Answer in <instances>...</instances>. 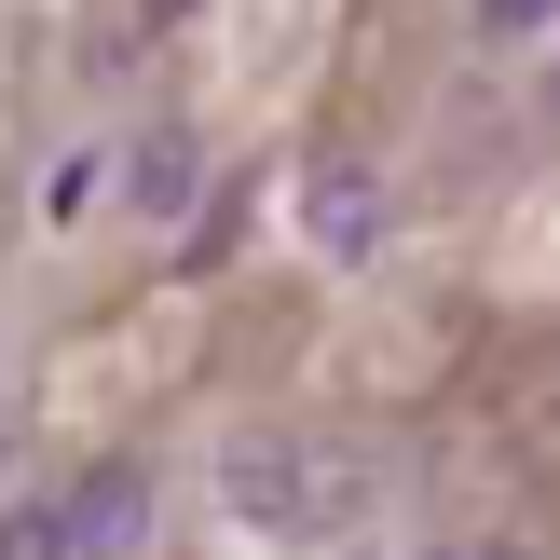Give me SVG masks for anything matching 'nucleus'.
Returning <instances> with one entry per match:
<instances>
[{
    "instance_id": "nucleus-8",
    "label": "nucleus",
    "mask_w": 560,
    "mask_h": 560,
    "mask_svg": "<svg viewBox=\"0 0 560 560\" xmlns=\"http://www.w3.org/2000/svg\"><path fill=\"white\" fill-rule=\"evenodd\" d=\"M137 14H151V27H191V14H206V0H137Z\"/></svg>"
},
{
    "instance_id": "nucleus-11",
    "label": "nucleus",
    "mask_w": 560,
    "mask_h": 560,
    "mask_svg": "<svg viewBox=\"0 0 560 560\" xmlns=\"http://www.w3.org/2000/svg\"><path fill=\"white\" fill-rule=\"evenodd\" d=\"M424 560H479V547H424Z\"/></svg>"
},
{
    "instance_id": "nucleus-5",
    "label": "nucleus",
    "mask_w": 560,
    "mask_h": 560,
    "mask_svg": "<svg viewBox=\"0 0 560 560\" xmlns=\"http://www.w3.org/2000/svg\"><path fill=\"white\" fill-rule=\"evenodd\" d=\"M0 560H82L69 492H14V506H0Z\"/></svg>"
},
{
    "instance_id": "nucleus-9",
    "label": "nucleus",
    "mask_w": 560,
    "mask_h": 560,
    "mask_svg": "<svg viewBox=\"0 0 560 560\" xmlns=\"http://www.w3.org/2000/svg\"><path fill=\"white\" fill-rule=\"evenodd\" d=\"M479 560H534V547H479Z\"/></svg>"
},
{
    "instance_id": "nucleus-10",
    "label": "nucleus",
    "mask_w": 560,
    "mask_h": 560,
    "mask_svg": "<svg viewBox=\"0 0 560 560\" xmlns=\"http://www.w3.org/2000/svg\"><path fill=\"white\" fill-rule=\"evenodd\" d=\"M547 124H560V69H547Z\"/></svg>"
},
{
    "instance_id": "nucleus-2",
    "label": "nucleus",
    "mask_w": 560,
    "mask_h": 560,
    "mask_svg": "<svg viewBox=\"0 0 560 560\" xmlns=\"http://www.w3.org/2000/svg\"><path fill=\"white\" fill-rule=\"evenodd\" d=\"M151 506H164V479H151L137 452L82 465V479H69V534H82V560H137V547H151Z\"/></svg>"
},
{
    "instance_id": "nucleus-6",
    "label": "nucleus",
    "mask_w": 560,
    "mask_h": 560,
    "mask_svg": "<svg viewBox=\"0 0 560 560\" xmlns=\"http://www.w3.org/2000/svg\"><path fill=\"white\" fill-rule=\"evenodd\" d=\"M96 191H109V151H69V164H55V178H42V219H55V233H69V219L96 206Z\"/></svg>"
},
{
    "instance_id": "nucleus-3",
    "label": "nucleus",
    "mask_w": 560,
    "mask_h": 560,
    "mask_svg": "<svg viewBox=\"0 0 560 560\" xmlns=\"http://www.w3.org/2000/svg\"><path fill=\"white\" fill-rule=\"evenodd\" d=\"M124 206L151 219V233H164V219H206V137H191V124H151L124 151Z\"/></svg>"
},
{
    "instance_id": "nucleus-4",
    "label": "nucleus",
    "mask_w": 560,
    "mask_h": 560,
    "mask_svg": "<svg viewBox=\"0 0 560 560\" xmlns=\"http://www.w3.org/2000/svg\"><path fill=\"white\" fill-rule=\"evenodd\" d=\"M315 246H328V260H370V246H383L370 164H315Z\"/></svg>"
},
{
    "instance_id": "nucleus-7",
    "label": "nucleus",
    "mask_w": 560,
    "mask_h": 560,
    "mask_svg": "<svg viewBox=\"0 0 560 560\" xmlns=\"http://www.w3.org/2000/svg\"><path fill=\"white\" fill-rule=\"evenodd\" d=\"M465 27H479V42H547L560 0H465Z\"/></svg>"
},
{
    "instance_id": "nucleus-1",
    "label": "nucleus",
    "mask_w": 560,
    "mask_h": 560,
    "mask_svg": "<svg viewBox=\"0 0 560 560\" xmlns=\"http://www.w3.org/2000/svg\"><path fill=\"white\" fill-rule=\"evenodd\" d=\"M219 520L260 547H328L370 520V452H328V438L288 424H233L219 438Z\"/></svg>"
}]
</instances>
